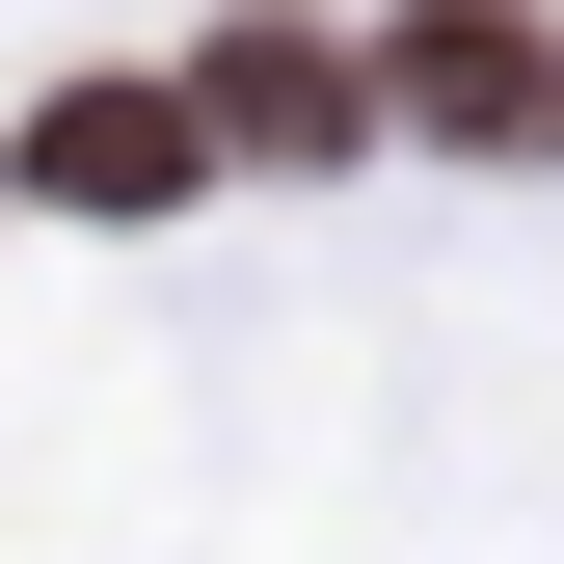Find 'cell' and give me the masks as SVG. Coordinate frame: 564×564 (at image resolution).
<instances>
[{
	"instance_id": "2",
	"label": "cell",
	"mask_w": 564,
	"mask_h": 564,
	"mask_svg": "<svg viewBox=\"0 0 564 564\" xmlns=\"http://www.w3.org/2000/svg\"><path fill=\"white\" fill-rule=\"evenodd\" d=\"M188 162H216L188 82H54V108H28V188H54V216H162Z\"/></svg>"
},
{
	"instance_id": "3",
	"label": "cell",
	"mask_w": 564,
	"mask_h": 564,
	"mask_svg": "<svg viewBox=\"0 0 564 564\" xmlns=\"http://www.w3.org/2000/svg\"><path fill=\"white\" fill-rule=\"evenodd\" d=\"M188 134H216V162H349V134H377V82H349L323 28H216V82H188Z\"/></svg>"
},
{
	"instance_id": "1",
	"label": "cell",
	"mask_w": 564,
	"mask_h": 564,
	"mask_svg": "<svg viewBox=\"0 0 564 564\" xmlns=\"http://www.w3.org/2000/svg\"><path fill=\"white\" fill-rule=\"evenodd\" d=\"M349 82H377L403 134H484V162H538V134H564V28H538V0H403Z\"/></svg>"
}]
</instances>
